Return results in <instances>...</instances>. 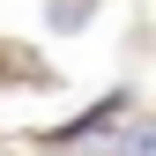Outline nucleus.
<instances>
[{"instance_id": "1", "label": "nucleus", "mask_w": 156, "mask_h": 156, "mask_svg": "<svg viewBox=\"0 0 156 156\" xmlns=\"http://www.w3.org/2000/svg\"><path fill=\"white\" fill-rule=\"evenodd\" d=\"M119 112H126V97H104V104H89L82 119H67V126H52L45 141H52V149H74V141H89V134H112V119H119Z\"/></svg>"}, {"instance_id": "2", "label": "nucleus", "mask_w": 156, "mask_h": 156, "mask_svg": "<svg viewBox=\"0 0 156 156\" xmlns=\"http://www.w3.org/2000/svg\"><path fill=\"white\" fill-rule=\"evenodd\" d=\"M112 156H156V119H134V126H119Z\"/></svg>"}]
</instances>
